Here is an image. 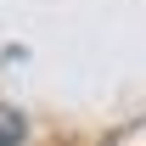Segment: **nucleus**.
Here are the masks:
<instances>
[{"label":"nucleus","instance_id":"nucleus-1","mask_svg":"<svg viewBox=\"0 0 146 146\" xmlns=\"http://www.w3.org/2000/svg\"><path fill=\"white\" fill-rule=\"evenodd\" d=\"M0 146H23V112L0 107Z\"/></svg>","mask_w":146,"mask_h":146}]
</instances>
